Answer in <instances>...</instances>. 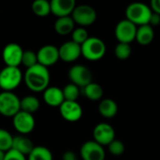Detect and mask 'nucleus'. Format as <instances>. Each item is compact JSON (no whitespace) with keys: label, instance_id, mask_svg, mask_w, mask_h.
I'll return each instance as SVG.
<instances>
[{"label":"nucleus","instance_id":"8","mask_svg":"<svg viewBox=\"0 0 160 160\" xmlns=\"http://www.w3.org/2000/svg\"><path fill=\"white\" fill-rule=\"evenodd\" d=\"M23 54L22 48L17 43H8L7 44L2 52V59L6 67H14L19 68L22 65V58Z\"/></svg>","mask_w":160,"mask_h":160},{"label":"nucleus","instance_id":"28","mask_svg":"<svg viewBox=\"0 0 160 160\" xmlns=\"http://www.w3.org/2000/svg\"><path fill=\"white\" fill-rule=\"evenodd\" d=\"M131 52H132L131 46L130 44L128 43H118L114 49V54L120 60L128 59L130 56Z\"/></svg>","mask_w":160,"mask_h":160},{"label":"nucleus","instance_id":"2","mask_svg":"<svg viewBox=\"0 0 160 160\" xmlns=\"http://www.w3.org/2000/svg\"><path fill=\"white\" fill-rule=\"evenodd\" d=\"M152 13L153 11L150 6L141 2H135L128 6L126 9V19L133 22L135 25L142 26L149 24Z\"/></svg>","mask_w":160,"mask_h":160},{"label":"nucleus","instance_id":"19","mask_svg":"<svg viewBox=\"0 0 160 160\" xmlns=\"http://www.w3.org/2000/svg\"><path fill=\"white\" fill-rule=\"evenodd\" d=\"M75 22L71 16L57 18L54 22V30L58 35L66 36L73 32Z\"/></svg>","mask_w":160,"mask_h":160},{"label":"nucleus","instance_id":"17","mask_svg":"<svg viewBox=\"0 0 160 160\" xmlns=\"http://www.w3.org/2000/svg\"><path fill=\"white\" fill-rule=\"evenodd\" d=\"M43 99L48 106L52 108H59L65 101L63 90L56 86H49L43 92Z\"/></svg>","mask_w":160,"mask_h":160},{"label":"nucleus","instance_id":"6","mask_svg":"<svg viewBox=\"0 0 160 160\" xmlns=\"http://www.w3.org/2000/svg\"><path fill=\"white\" fill-rule=\"evenodd\" d=\"M71 17L75 23L81 25L82 27L89 26L96 22L97 12L95 8L88 5H79L76 6Z\"/></svg>","mask_w":160,"mask_h":160},{"label":"nucleus","instance_id":"20","mask_svg":"<svg viewBox=\"0 0 160 160\" xmlns=\"http://www.w3.org/2000/svg\"><path fill=\"white\" fill-rule=\"evenodd\" d=\"M154 37H155L154 29L153 26H151L150 24H145L138 27L137 34H136V40L138 41L139 44L142 46L149 45L153 41Z\"/></svg>","mask_w":160,"mask_h":160},{"label":"nucleus","instance_id":"32","mask_svg":"<svg viewBox=\"0 0 160 160\" xmlns=\"http://www.w3.org/2000/svg\"><path fill=\"white\" fill-rule=\"evenodd\" d=\"M4 160H27V158L18 151L10 149L9 151L5 153Z\"/></svg>","mask_w":160,"mask_h":160},{"label":"nucleus","instance_id":"22","mask_svg":"<svg viewBox=\"0 0 160 160\" xmlns=\"http://www.w3.org/2000/svg\"><path fill=\"white\" fill-rule=\"evenodd\" d=\"M39 100L35 96H25L21 99V111L34 114L39 109Z\"/></svg>","mask_w":160,"mask_h":160},{"label":"nucleus","instance_id":"18","mask_svg":"<svg viewBox=\"0 0 160 160\" xmlns=\"http://www.w3.org/2000/svg\"><path fill=\"white\" fill-rule=\"evenodd\" d=\"M34 147L35 146L29 138L23 135H18L13 137L12 149L18 151L19 153L24 155L25 157L29 156V154L33 151Z\"/></svg>","mask_w":160,"mask_h":160},{"label":"nucleus","instance_id":"35","mask_svg":"<svg viewBox=\"0 0 160 160\" xmlns=\"http://www.w3.org/2000/svg\"><path fill=\"white\" fill-rule=\"evenodd\" d=\"M62 158H63V160H76V156L73 152L68 151V152L64 153Z\"/></svg>","mask_w":160,"mask_h":160},{"label":"nucleus","instance_id":"15","mask_svg":"<svg viewBox=\"0 0 160 160\" xmlns=\"http://www.w3.org/2000/svg\"><path fill=\"white\" fill-rule=\"evenodd\" d=\"M59 49V58L67 63L76 61L82 55L81 45L75 43L72 40L63 43Z\"/></svg>","mask_w":160,"mask_h":160},{"label":"nucleus","instance_id":"31","mask_svg":"<svg viewBox=\"0 0 160 160\" xmlns=\"http://www.w3.org/2000/svg\"><path fill=\"white\" fill-rule=\"evenodd\" d=\"M108 148L109 152L113 156H121L125 152V145L123 142L116 139L108 145Z\"/></svg>","mask_w":160,"mask_h":160},{"label":"nucleus","instance_id":"3","mask_svg":"<svg viewBox=\"0 0 160 160\" xmlns=\"http://www.w3.org/2000/svg\"><path fill=\"white\" fill-rule=\"evenodd\" d=\"M23 80L20 68L5 67L0 70V88L6 92H12Z\"/></svg>","mask_w":160,"mask_h":160},{"label":"nucleus","instance_id":"13","mask_svg":"<svg viewBox=\"0 0 160 160\" xmlns=\"http://www.w3.org/2000/svg\"><path fill=\"white\" fill-rule=\"evenodd\" d=\"M80 154L82 160H104L105 151L103 146L96 142L95 141L85 142L80 150Z\"/></svg>","mask_w":160,"mask_h":160},{"label":"nucleus","instance_id":"5","mask_svg":"<svg viewBox=\"0 0 160 160\" xmlns=\"http://www.w3.org/2000/svg\"><path fill=\"white\" fill-rule=\"evenodd\" d=\"M21 111V98L13 92L0 93V114L6 117H14Z\"/></svg>","mask_w":160,"mask_h":160},{"label":"nucleus","instance_id":"14","mask_svg":"<svg viewBox=\"0 0 160 160\" xmlns=\"http://www.w3.org/2000/svg\"><path fill=\"white\" fill-rule=\"evenodd\" d=\"M61 116L68 122H77L82 116V108L77 101L65 100L59 107Z\"/></svg>","mask_w":160,"mask_h":160},{"label":"nucleus","instance_id":"25","mask_svg":"<svg viewBox=\"0 0 160 160\" xmlns=\"http://www.w3.org/2000/svg\"><path fill=\"white\" fill-rule=\"evenodd\" d=\"M52 152L44 146H35L27 157V160H52Z\"/></svg>","mask_w":160,"mask_h":160},{"label":"nucleus","instance_id":"23","mask_svg":"<svg viewBox=\"0 0 160 160\" xmlns=\"http://www.w3.org/2000/svg\"><path fill=\"white\" fill-rule=\"evenodd\" d=\"M83 94L88 99L92 101H97L102 98L103 89L99 84L92 82L91 83H89L87 86L83 88Z\"/></svg>","mask_w":160,"mask_h":160},{"label":"nucleus","instance_id":"9","mask_svg":"<svg viewBox=\"0 0 160 160\" xmlns=\"http://www.w3.org/2000/svg\"><path fill=\"white\" fill-rule=\"evenodd\" d=\"M68 78L71 83L84 88L92 82V73L83 65H75L68 70Z\"/></svg>","mask_w":160,"mask_h":160},{"label":"nucleus","instance_id":"34","mask_svg":"<svg viewBox=\"0 0 160 160\" xmlns=\"http://www.w3.org/2000/svg\"><path fill=\"white\" fill-rule=\"evenodd\" d=\"M160 23V15L157 14V13H152L151 19H150V22L149 24L151 26H155V25H158Z\"/></svg>","mask_w":160,"mask_h":160},{"label":"nucleus","instance_id":"1","mask_svg":"<svg viewBox=\"0 0 160 160\" xmlns=\"http://www.w3.org/2000/svg\"><path fill=\"white\" fill-rule=\"evenodd\" d=\"M51 76L48 68L37 64L36 66L26 68L23 74V82L27 88L35 93L44 92L50 83Z\"/></svg>","mask_w":160,"mask_h":160},{"label":"nucleus","instance_id":"16","mask_svg":"<svg viewBox=\"0 0 160 160\" xmlns=\"http://www.w3.org/2000/svg\"><path fill=\"white\" fill-rule=\"evenodd\" d=\"M50 3L51 13L57 18L70 16L76 7L74 0H52Z\"/></svg>","mask_w":160,"mask_h":160},{"label":"nucleus","instance_id":"33","mask_svg":"<svg viewBox=\"0 0 160 160\" xmlns=\"http://www.w3.org/2000/svg\"><path fill=\"white\" fill-rule=\"evenodd\" d=\"M150 8L154 13L160 15V0H152L150 3Z\"/></svg>","mask_w":160,"mask_h":160},{"label":"nucleus","instance_id":"36","mask_svg":"<svg viewBox=\"0 0 160 160\" xmlns=\"http://www.w3.org/2000/svg\"><path fill=\"white\" fill-rule=\"evenodd\" d=\"M4 156H5V153L0 151V160H4Z\"/></svg>","mask_w":160,"mask_h":160},{"label":"nucleus","instance_id":"27","mask_svg":"<svg viewBox=\"0 0 160 160\" xmlns=\"http://www.w3.org/2000/svg\"><path fill=\"white\" fill-rule=\"evenodd\" d=\"M62 90H63V95H64L65 100L77 101V99L80 96V87L79 86H77L73 83H68Z\"/></svg>","mask_w":160,"mask_h":160},{"label":"nucleus","instance_id":"21","mask_svg":"<svg viewBox=\"0 0 160 160\" xmlns=\"http://www.w3.org/2000/svg\"><path fill=\"white\" fill-rule=\"evenodd\" d=\"M98 112L105 118H112L118 112L117 103L111 98H105L99 103Z\"/></svg>","mask_w":160,"mask_h":160},{"label":"nucleus","instance_id":"30","mask_svg":"<svg viewBox=\"0 0 160 160\" xmlns=\"http://www.w3.org/2000/svg\"><path fill=\"white\" fill-rule=\"evenodd\" d=\"M71 37H72V41H74L75 43L79 45L83 44L89 38L87 31L83 27L75 28L73 32L71 33Z\"/></svg>","mask_w":160,"mask_h":160},{"label":"nucleus","instance_id":"7","mask_svg":"<svg viewBox=\"0 0 160 160\" xmlns=\"http://www.w3.org/2000/svg\"><path fill=\"white\" fill-rule=\"evenodd\" d=\"M137 29V25H135L128 19L122 20L115 26V37L119 43L130 44L133 40L136 39Z\"/></svg>","mask_w":160,"mask_h":160},{"label":"nucleus","instance_id":"10","mask_svg":"<svg viewBox=\"0 0 160 160\" xmlns=\"http://www.w3.org/2000/svg\"><path fill=\"white\" fill-rule=\"evenodd\" d=\"M12 125L18 133L21 135H26L33 131L36 121L33 114L20 111L14 117H12Z\"/></svg>","mask_w":160,"mask_h":160},{"label":"nucleus","instance_id":"37","mask_svg":"<svg viewBox=\"0 0 160 160\" xmlns=\"http://www.w3.org/2000/svg\"><path fill=\"white\" fill-rule=\"evenodd\" d=\"M76 160H77V159H76Z\"/></svg>","mask_w":160,"mask_h":160},{"label":"nucleus","instance_id":"4","mask_svg":"<svg viewBox=\"0 0 160 160\" xmlns=\"http://www.w3.org/2000/svg\"><path fill=\"white\" fill-rule=\"evenodd\" d=\"M82 55L89 61H98L101 59L106 52L104 41L97 37H89L88 39L81 45Z\"/></svg>","mask_w":160,"mask_h":160},{"label":"nucleus","instance_id":"24","mask_svg":"<svg viewBox=\"0 0 160 160\" xmlns=\"http://www.w3.org/2000/svg\"><path fill=\"white\" fill-rule=\"evenodd\" d=\"M32 11L38 17H46L51 13V3L47 0H36L32 4Z\"/></svg>","mask_w":160,"mask_h":160},{"label":"nucleus","instance_id":"11","mask_svg":"<svg viewBox=\"0 0 160 160\" xmlns=\"http://www.w3.org/2000/svg\"><path fill=\"white\" fill-rule=\"evenodd\" d=\"M94 141L98 144L104 146L109 145L112 141L115 140V130L113 128L107 123L98 124L93 130Z\"/></svg>","mask_w":160,"mask_h":160},{"label":"nucleus","instance_id":"12","mask_svg":"<svg viewBox=\"0 0 160 160\" xmlns=\"http://www.w3.org/2000/svg\"><path fill=\"white\" fill-rule=\"evenodd\" d=\"M38 64L46 68L57 63L59 58V49L54 45H44L37 52Z\"/></svg>","mask_w":160,"mask_h":160},{"label":"nucleus","instance_id":"26","mask_svg":"<svg viewBox=\"0 0 160 160\" xmlns=\"http://www.w3.org/2000/svg\"><path fill=\"white\" fill-rule=\"evenodd\" d=\"M13 136L6 129L0 128V151L7 153L12 149Z\"/></svg>","mask_w":160,"mask_h":160},{"label":"nucleus","instance_id":"29","mask_svg":"<svg viewBox=\"0 0 160 160\" xmlns=\"http://www.w3.org/2000/svg\"><path fill=\"white\" fill-rule=\"evenodd\" d=\"M38 64V57L37 53L34 51L26 50L23 51L22 58V65L26 68H30Z\"/></svg>","mask_w":160,"mask_h":160}]
</instances>
